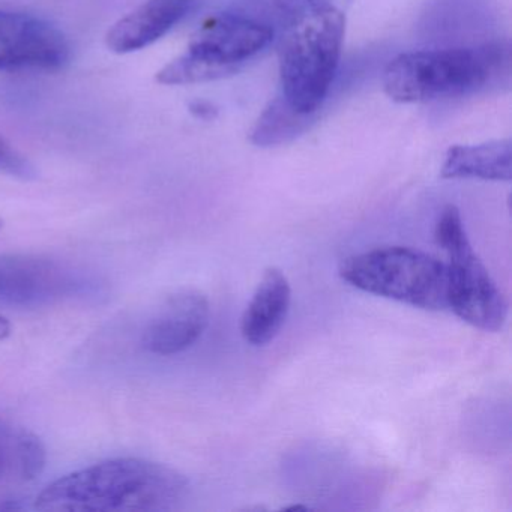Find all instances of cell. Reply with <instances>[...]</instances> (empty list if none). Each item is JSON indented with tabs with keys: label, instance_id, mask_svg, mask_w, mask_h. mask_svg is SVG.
I'll list each match as a JSON object with an SVG mask.
<instances>
[{
	"label": "cell",
	"instance_id": "cell-1",
	"mask_svg": "<svg viewBox=\"0 0 512 512\" xmlns=\"http://www.w3.org/2000/svg\"><path fill=\"white\" fill-rule=\"evenodd\" d=\"M188 479L173 467L143 458H112L47 485L35 509L52 512H163L178 508Z\"/></svg>",
	"mask_w": 512,
	"mask_h": 512
},
{
	"label": "cell",
	"instance_id": "cell-2",
	"mask_svg": "<svg viewBox=\"0 0 512 512\" xmlns=\"http://www.w3.org/2000/svg\"><path fill=\"white\" fill-rule=\"evenodd\" d=\"M508 62V49L497 44L401 53L386 67L383 89L401 104L463 97L488 85Z\"/></svg>",
	"mask_w": 512,
	"mask_h": 512
},
{
	"label": "cell",
	"instance_id": "cell-3",
	"mask_svg": "<svg viewBox=\"0 0 512 512\" xmlns=\"http://www.w3.org/2000/svg\"><path fill=\"white\" fill-rule=\"evenodd\" d=\"M284 29L278 49L280 94L304 115L322 106L340 65L346 13L310 11Z\"/></svg>",
	"mask_w": 512,
	"mask_h": 512
},
{
	"label": "cell",
	"instance_id": "cell-4",
	"mask_svg": "<svg viewBox=\"0 0 512 512\" xmlns=\"http://www.w3.org/2000/svg\"><path fill=\"white\" fill-rule=\"evenodd\" d=\"M274 38V26L253 14H215L200 25L187 50L161 68L155 79L166 86L226 79L268 49Z\"/></svg>",
	"mask_w": 512,
	"mask_h": 512
},
{
	"label": "cell",
	"instance_id": "cell-5",
	"mask_svg": "<svg viewBox=\"0 0 512 512\" xmlns=\"http://www.w3.org/2000/svg\"><path fill=\"white\" fill-rule=\"evenodd\" d=\"M344 283L361 292L428 311L448 308L445 263L409 247H380L347 257L340 265Z\"/></svg>",
	"mask_w": 512,
	"mask_h": 512
},
{
	"label": "cell",
	"instance_id": "cell-6",
	"mask_svg": "<svg viewBox=\"0 0 512 512\" xmlns=\"http://www.w3.org/2000/svg\"><path fill=\"white\" fill-rule=\"evenodd\" d=\"M434 236L448 256V308L473 328L500 331L508 317V302L473 250L460 211L454 205L443 209Z\"/></svg>",
	"mask_w": 512,
	"mask_h": 512
},
{
	"label": "cell",
	"instance_id": "cell-7",
	"mask_svg": "<svg viewBox=\"0 0 512 512\" xmlns=\"http://www.w3.org/2000/svg\"><path fill=\"white\" fill-rule=\"evenodd\" d=\"M91 286L73 266L49 257L0 256V302L34 307L82 295Z\"/></svg>",
	"mask_w": 512,
	"mask_h": 512
},
{
	"label": "cell",
	"instance_id": "cell-8",
	"mask_svg": "<svg viewBox=\"0 0 512 512\" xmlns=\"http://www.w3.org/2000/svg\"><path fill=\"white\" fill-rule=\"evenodd\" d=\"M71 46L64 32L31 14L0 11V71L62 70Z\"/></svg>",
	"mask_w": 512,
	"mask_h": 512
},
{
	"label": "cell",
	"instance_id": "cell-9",
	"mask_svg": "<svg viewBox=\"0 0 512 512\" xmlns=\"http://www.w3.org/2000/svg\"><path fill=\"white\" fill-rule=\"evenodd\" d=\"M211 307L196 289L167 296L143 328V349L152 355L172 356L190 349L208 328Z\"/></svg>",
	"mask_w": 512,
	"mask_h": 512
},
{
	"label": "cell",
	"instance_id": "cell-10",
	"mask_svg": "<svg viewBox=\"0 0 512 512\" xmlns=\"http://www.w3.org/2000/svg\"><path fill=\"white\" fill-rule=\"evenodd\" d=\"M194 0H148L107 32L106 44L118 55L139 52L169 34L193 8Z\"/></svg>",
	"mask_w": 512,
	"mask_h": 512
},
{
	"label": "cell",
	"instance_id": "cell-11",
	"mask_svg": "<svg viewBox=\"0 0 512 512\" xmlns=\"http://www.w3.org/2000/svg\"><path fill=\"white\" fill-rule=\"evenodd\" d=\"M292 304V287L281 269L268 268L242 314L241 334L251 346L271 343L286 322Z\"/></svg>",
	"mask_w": 512,
	"mask_h": 512
},
{
	"label": "cell",
	"instance_id": "cell-12",
	"mask_svg": "<svg viewBox=\"0 0 512 512\" xmlns=\"http://www.w3.org/2000/svg\"><path fill=\"white\" fill-rule=\"evenodd\" d=\"M440 176L443 179L511 181V140H493V142L479 143V145L451 146L446 152Z\"/></svg>",
	"mask_w": 512,
	"mask_h": 512
},
{
	"label": "cell",
	"instance_id": "cell-13",
	"mask_svg": "<svg viewBox=\"0 0 512 512\" xmlns=\"http://www.w3.org/2000/svg\"><path fill=\"white\" fill-rule=\"evenodd\" d=\"M46 461V448L35 434L0 421V482L32 481Z\"/></svg>",
	"mask_w": 512,
	"mask_h": 512
},
{
	"label": "cell",
	"instance_id": "cell-14",
	"mask_svg": "<svg viewBox=\"0 0 512 512\" xmlns=\"http://www.w3.org/2000/svg\"><path fill=\"white\" fill-rule=\"evenodd\" d=\"M311 116L298 112L289 101L278 94L263 110L250 133L253 145L259 148L283 145L304 133Z\"/></svg>",
	"mask_w": 512,
	"mask_h": 512
},
{
	"label": "cell",
	"instance_id": "cell-15",
	"mask_svg": "<svg viewBox=\"0 0 512 512\" xmlns=\"http://www.w3.org/2000/svg\"><path fill=\"white\" fill-rule=\"evenodd\" d=\"M272 19L286 28L293 20L310 11L340 10L346 13L350 0H268Z\"/></svg>",
	"mask_w": 512,
	"mask_h": 512
},
{
	"label": "cell",
	"instance_id": "cell-16",
	"mask_svg": "<svg viewBox=\"0 0 512 512\" xmlns=\"http://www.w3.org/2000/svg\"><path fill=\"white\" fill-rule=\"evenodd\" d=\"M0 175L32 181L37 178L34 164L0 134Z\"/></svg>",
	"mask_w": 512,
	"mask_h": 512
},
{
	"label": "cell",
	"instance_id": "cell-17",
	"mask_svg": "<svg viewBox=\"0 0 512 512\" xmlns=\"http://www.w3.org/2000/svg\"><path fill=\"white\" fill-rule=\"evenodd\" d=\"M190 112L200 119H212L217 115V110L208 101H194L190 104Z\"/></svg>",
	"mask_w": 512,
	"mask_h": 512
},
{
	"label": "cell",
	"instance_id": "cell-18",
	"mask_svg": "<svg viewBox=\"0 0 512 512\" xmlns=\"http://www.w3.org/2000/svg\"><path fill=\"white\" fill-rule=\"evenodd\" d=\"M13 334V325L7 317L0 314V341L7 340Z\"/></svg>",
	"mask_w": 512,
	"mask_h": 512
},
{
	"label": "cell",
	"instance_id": "cell-19",
	"mask_svg": "<svg viewBox=\"0 0 512 512\" xmlns=\"http://www.w3.org/2000/svg\"><path fill=\"white\" fill-rule=\"evenodd\" d=\"M2 226H4V223H2V220H0V229H2Z\"/></svg>",
	"mask_w": 512,
	"mask_h": 512
}]
</instances>
